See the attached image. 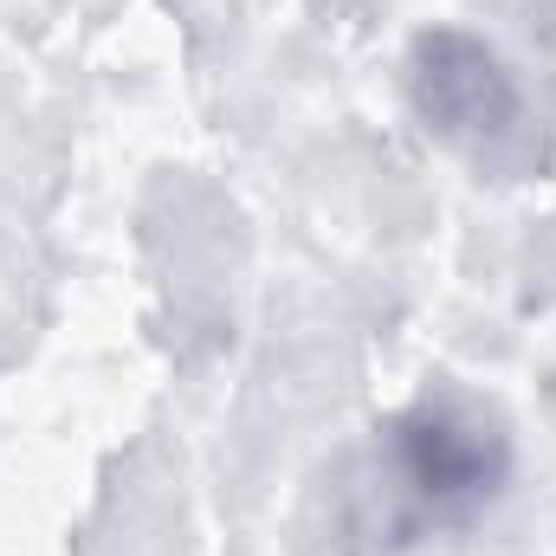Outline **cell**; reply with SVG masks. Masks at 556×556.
I'll list each match as a JSON object with an SVG mask.
<instances>
[{
    "instance_id": "cell-2",
    "label": "cell",
    "mask_w": 556,
    "mask_h": 556,
    "mask_svg": "<svg viewBox=\"0 0 556 556\" xmlns=\"http://www.w3.org/2000/svg\"><path fill=\"white\" fill-rule=\"evenodd\" d=\"M415 85H420V111L459 149H472L479 162H505L511 142L525 137V98H518L511 72L459 33H440V39L420 46Z\"/></svg>"
},
{
    "instance_id": "cell-1",
    "label": "cell",
    "mask_w": 556,
    "mask_h": 556,
    "mask_svg": "<svg viewBox=\"0 0 556 556\" xmlns=\"http://www.w3.org/2000/svg\"><path fill=\"white\" fill-rule=\"evenodd\" d=\"M505 433L472 402L440 395L389 427V479L420 525H466L505 485Z\"/></svg>"
}]
</instances>
